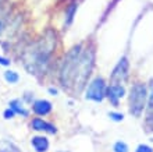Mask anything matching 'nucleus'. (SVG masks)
Instances as JSON below:
<instances>
[{"label":"nucleus","instance_id":"1","mask_svg":"<svg viewBox=\"0 0 153 152\" xmlns=\"http://www.w3.org/2000/svg\"><path fill=\"white\" fill-rule=\"evenodd\" d=\"M93 63H95V50L92 48L82 50L78 57V63L75 68V77H74V85H75L76 91H81L84 88L85 82L91 76Z\"/></svg>","mask_w":153,"mask_h":152},{"label":"nucleus","instance_id":"2","mask_svg":"<svg viewBox=\"0 0 153 152\" xmlns=\"http://www.w3.org/2000/svg\"><path fill=\"white\" fill-rule=\"evenodd\" d=\"M82 52V45H76L65 55V59L63 61L60 71V81L63 87H70L74 82V77H75V68L78 63V57Z\"/></svg>","mask_w":153,"mask_h":152},{"label":"nucleus","instance_id":"3","mask_svg":"<svg viewBox=\"0 0 153 152\" xmlns=\"http://www.w3.org/2000/svg\"><path fill=\"white\" fill-rule=\"evenodd\" d=\"M146 99H148V89L142 82H137L132 85L129 92V113L135 117H139L143 112Z\"/></svg>","mask_w":153,"mask_h":152},{"label":"nucleus","instance_id":"4","mask_svg":"<svg viewBox=\"0 0 153 152\" xmlns=\"http://www.w3.org/2000/svg\"><path fill=\"white\" fill-rule=\"evenodd\" d=\"M106 96V82L102 77H97L89 84L86 89V99L93 102H102Z\"/></svg>","mask_w":153,"mask_h":152},{"label":"nucleus","instance_id":"5","mask_svg":"<svg viewBox=\"0 0 153 152\" xmlns=\"http://www.w3.org/2000/svg\"><path fill=\"white\" fill-rule=\"evenodd\" d=\"M128 68H129V63L127 57H121L120 61L117 63V66L114 67L111 76H110V80L113 84H121L124 82L127 78H128Z\"/></svg>","mask_w":153,"mask_h":152},{"label":"nucleus","instance_id":"6","mask_svg":"<svg viewBox=\"0 0 153 152\" xmlns=\"http://www.w3.org/2000/svg\"><path fill=\"white\" fill-rule=\"evenodd\" d=\"M125 88L121 84H111L109 88H106V96L114 106H118V100L124 98Z\"/></svg>","mask_w":153,"mask_h":152},{"label":"nucleus","instance_id":"7","mask_svg":"<svg viewBox=\"0 0 153 152\" xmlns=\"http://www.w3.org/2000/svg\"><path fill=\"white\" fill-rule=\"evenodd\" d=\"M31 127L33 130H36V131H45V133H49V134H56L57 133V128L54 126H52L50 123L48 121H43L42 119L36 117V119H33L32 123H31Z\"/></svg>","mask_w":153,"mask_h":152},{"label":"nucleus","instance_id":"8","mask_svg":"<svg viewBox=\"0 0 153 152\" xmlns=\"http://www.w3.org/2000/svg\"><path fill=\"white\" fill-rule=\"evenodd\" d=\"M32 109L38 116H46V115H49V113L52 112V103H50L49 100L39 99L33 103Z\"/></svg>","mask_w":153,"mask_h":152},{"label":"nucleus","instance_id":"9","mask_svg":"<svg viewBox=\"0 0 153 152\" xmlns=\"http://www.w3.org/2000/svg\"><path fill=\"white\" fill-rule=\"evenodd\" d=\"M31 145H32L33 149L36 152H46L49 149V140L46 137H42V136L32 137Z\"/></svg>","mask_w":153,"mask_h":152},{"label":"nucleus","instance_id":"10","mask_svg":"<svg viewBox=\"0 0 153 152\" xmlns=\"http://www.w3.org/2000/svg\"><path fill=\"white\" fill-rule=\"evenodd\" d=\"M75 13H76V4L71 3L68 7H67L65 14H64V28H68L70 25L73 24L74 17H75Z\"/></svg>","mask_w":153,"mask_h":152},{"label":"nucleus","instance_id":"11","mask_svg":"<svg viewBox=\"0 0 153 152\" xmlns=\"http://www.w3.org/2000/svg\"><path fill=\"white\" fill-rule=\"evenodd\" d=\"M10 108H11L16 113H18V115H22L24 117L28 116V110H27V109H24V106L21 105V102L18 99L11 100V102H10Z\"/></svg>","mask_w":153,"mask_h":152},{"label":"nucleus","instance_id":"12","mask_svg":"<svg viewBox=\"0 0 153 152\" xmlns=\"http://www.w3.org/2000/svg\"><path fill=\"white\" fill-rule=\"evenodd\" d=\"M0 152H21V151H20V148H18L17 145H14L13 142H10V141H7V140H3L0 142Z\"/></svg>","mask_w":153,"mask_h":152},{"label":"nucleus","instance_id":"13","mask_svg":"<svg viewBox=\"0 0 153 152\" xmlns=\"http://www.w3.org/2000/svg\"><path fill=\"white\" fill-rule=\"evenodd\" d=\"M4 80L10 82V84H16L17 81L20 80V77H18V74L16 71H6L4 73Z\"/></svg>","mask_w":153,"mask_h":152},{"label":"nucleus","instance_id":"14","mask_svg":"<svg viewBox=\"0 0 153 152\" xmlns=\"http://www.w3.org/2000/svg\"><path fill=\"white\" fill-rule=\"evenodd\" d=\"M114 152H128V145L123 141H118L114 144Z\"/></svg>","mask_w":153,"mask_h":152},{"label":"nucleus","instance_id":"15","mask_svg":"<svg viewBox=\"0 0 153 152\" xmlns=\"http://www.w3.org/2000/svg\"><path fill=\"white\" fill-rule=\"evenodd\" d=\"M109 117L114 121H121L123 119H124V115H123V113H117V112H110Z\"/></svg>","mask_w":153,"mask_h":152},{"label":"nucleus","instance_id":"16","mask_svg":"<svg viewBox=\"0 0 153 152\" xmlns=\"http://www.w3.org/2000/svg\"><path fill=\"white\" fill-rule=\"evenodd\" d=\"M135 152H153V149H152V147H149V145L141 144L137 148V151H135Z\"/></svg>","mask_w":153,"mask_h":152},{"label":"nucleus","instance_id":"17","mask_svg":"<svg viewBox=\"0 0 153 152\" xmlns=\"http://www.w3.org/2000/svg\"><path fill=\"white\" fill-rule=\"evenodd\" d=\"M14 115H16V112H14L11 108L7 109V110L4 112V117H6V119H13V117H14Z\"/></svg>","mask_w":153,"mask_h":152},{"label":"nucleus","instance_id":"18","mask_svg":"<svg viewBox=\"0 0 153 152\" xmlns=\"http://www.w3.org/2000/svg\"><path fill=\"white\" fill-rule=\"evenodd\" d=\"M0 64H1V66H10V60H8V59H6V57L0 56Z\"/></svg>","mask_w":153,"mask_h":152},{"label":"nucleus","instance_id":"19","mask_svg":"<svg viewBox=\"0 0 153 152\" xmlns=\"http://www.w3.org/2000/svg\"><path fill=\"white\" fill-rule=\"evenodd\" d=\"M4 25H6V21H4V17H0V34L3 32Z\"/></svg>","mask_w":153,"mask_h":152},{"label":"nucleus","instance_id":"20","mask_svg":"<svg viewBox=\"0 0 153 152\" xmlns=\"http://www.w3.org/2000/svg\"><path fill=\"white\" fill-rule=\"evenodd\" d=\"M49 92H50L52 95H57V89L56 88H49Z\"/></svg>","mask_w":153,"mask_h":152},{"label":"nucleus","instance_id":"21","mask_svg":"<svg viewBox=\"0 0 153 152\" xmlns=\"http://www.w3.org/2000/svg\"><path fill=\"white\" fill-rule=\"evenodd\" d=\"M0 3H1V0H0Z\"/></svg>","mask_w":153,"mask_h":152}]
</instances>
